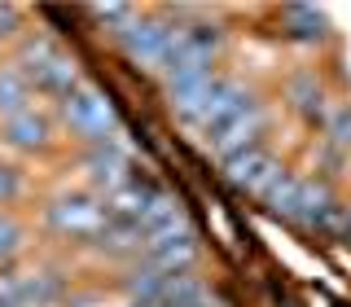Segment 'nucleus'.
Returning <instances> with one entry per match:
<instances>
[{
    "instance_id": "f257e3e1",
    "label": "nucleus",
    "mask_w": 351,
    "mask_h": 307,
    "mask_svg": "<svg viewBox=\"0 0 351 307\" xmlns=\"http://www.w3.org/2000/svg\"><path fill=\"white\" fill-rule=\"evenodd\" d=\"M18 66H22V75H27V84L36 88V93H44V97H71L75 88H80V71H75V58L71 53H62L53 40H27L22 44V58H18Z\"/></svg>"
},
{
    "instance_id": "f03ea898",
    "label": "nucleus",
    "mask_w": 351,
    "mask_h": 307,
    "mask_svg": "<svg viewBox=\"0 0 351 307\" xmlns=\"http://www.w3.org/2000/svg\"><path fill=\"white\" fill-rule=\"evenodd\" d=\"M62 123L75 132V136H84L88 145H110V140L119 136V114L114 106H110L106 93H97L93 84H80L71 97H62Z\"/></svg>"
},
{
    "instance_id": "7ed1b4c3",
    "label": "nucleus",
    "mask_w": 351,
    "mask_h": 307,
    "mask_svg": "<svg viewBox=\"0 0 351 307\" xmlns=\"http://www.w3.org/2000/svg\"><path fill=\"white\" fill-rule=\"evenodd\" d=\"M176 36H180V27H171V22H162V18H141L136 14L119 31V44H123L128 62H136V66H145V71L158 75V66L167 58V49L176 44Z\"/></svg>"
},
{
    "instance_id": "20e7f679",
    "label": "nucleus",
    "mask_w": 351,
    "mask_h": 307,
    "mask_svg": "<svg viewBox=\"0 0 351 307\" xmlns=\"http://www.w3.org/2000/svg\"><path fill=\"white\" fill-rule=\"evenodd\" d=\"M44 219H49L62 237H97L110 215H106V202H97V197H88V193H62V197L49 202Z\"/></svg>"
},
{
    "instance_id": "39448f33",
    "label": "nucleus",
    "mask_w": 351,
    "mask_h": 307,
    "mask_svg": "<svg viewBox=\"0 0 351 307\" xmlns=\"http://www.w3.org/2000/svg\"><path fill=\"white\" fill-rule=\"evenodd\" d=\"M294 224L321 228V233H338V224H343V206H338V197H334V189H329L325 180H303L299 206H294Z\"/></svg>"
},
{
    "instance_id": "423d86ee",
    "label": "nucleus",
    "mask_w": 351,
    "mask_h": 307,
    "mask_svg": "<svg viewBox=\"0 0 351 307\" xmlns=\"http://www.w3.org/2000/svg\"><path fill=\"white\" fill-rule=\"evenodd\" d=\"M162 84H167L171 110L184 119V123H193L197 110L206 106V97H211V88H215V71L211 66H193V71H180V75H171V79H162Z\"/></svg>"
},
{
    "instance_id": "0eeeda50",
    "label": "nucleus",
    "mask_w": 351,
    "mask_h": 307,
    "mask_svg": "<svg viewBox=\"0 0 351 307\" xmlns=\"http://www.w3.org/2000/svg\"><path fill=\"white\" fill-rule=\"evenodd\" d=\"M224 162V175H228V184H237V189H246V193H259L263 184L272 180V171L281 167L277 158H272L263 145H246V149H237V154H228V158H219Z\"/></svg>"
},
{
    "instance_id": "6e6552de",
    "label": "nucleus",
    "mask_w": 351,
    "mask_h": 307,
    "mask_svg": "<svg viewBox=\"0 0 351 307\" xmlns=\"http://www.w3.org/2000/svg\"><path fill=\"white\" fill-rule=\"evenodd\" d=\"M193 259H197V233L189 224L145 241V263H154V268H162V272H189Z\"/></svg>"
},
{
    "instance_id": "1a4fd4ad",
    "label": "nucleus",
    "mask_w": 351,
    "mask_h": 307,
    "mask_svg": "<svg viewBox=\"0 0 351 307\" xmlns=\"http://www.w3.org/2000/svg\"><path fill=\"white\" fill-rule=\"evenodd\" d=\"M53 299H58V277L53 272L0 277V307H49Z\"/></svg>"
},
{
    "instance_id": "9d476101",
    "label": "nucleus",
    "mask_w": 351,
    "mask_h": 307,
    "mask_svg": "<svg viewBox=\"0 0 351 307\" xmlns=\"http://www.w3.org/2000/svg\"><path fill=\"white\" fill-rule=\"evenodd\" d=\"M84 171H88V184L93 189H101L106 197L114 193V189H123V184L132 180L128 175V154L110 140V145H97V149H88V158H84Z\"/></svg>"
},
{
    "instance_id": "9b49d317",
    "label": "nucleus",
    "mask_w": 351,
    "mask_h": 307,
    "mask_svg": "<svg viewBox=\"0 0 351 307\" xmlns=\"http://www.w3.org/2000/svg\"><path fill=\"white\" fill-rule=\"evenodd\" d=\"M49 136H53V123H49V114H40V110H22V114L0 123V140H5L9 149H44Z\"/></svg>"
},
{
    "instance_id": "f8f14e48",
    "label": "nucleus",
    "mask_w": 351,
    "mask_h": 307,
    "mask_svg": "<svg viewBox=\"0 0 351 307\" xmlns=\"http://www.w3.org/2000/svg\"><path fill=\"white\" fill-rule=\"evenodd\" d=\"M299 189H303V180H299V175H290L285 167H277V171H272V180L259 189V202L268 206L272 215L294 219V206H299Z\"/></svg>"
},
{
    "instance_id": "ddd939ff",
    "label": "nucleus",
    "mask_w": 351,
    "mask_h": 307,
    "mask_svg": "<svg viewBox=\"0 0 351 307\" xmlns=\"http://www.w3.org/2000/svg\"><path fill=\"white\" fill-rule=\"evenodd\" d=\"M167 281H171V272L154 268V263H141V268H132L123 277V290L132 294V303H162L167 299Z\"/></svg>"
},
{
    "instance_id": "4468645a",
    "label": "nucleus",
    "mask_w": 351,
    "mask_h": 307,
    "mask_svg": "<svg viewBox=\"0 0 351 307\" xmlns=\"http://www.w3.org/2000/svg\"><path fill=\"white\" fill-rule=\"evenodd\" d=\"M22 110H31V84L22 75L18 62L0 66V119H14Z\"/></svg>"
},
{
    "instance_id": "2eb2a0df",
    "label": "nucleus",
    "mask_w": 351,
    "mask_h": 307,
    "mask_svg": "<svg viewBox=\"0 0 351 307\" xmlns=\"http://www.w3.org/2000/svg\"><path fill=\"white\" fill-rule=\"evenodd\" d=\"M281 22H285V36L290 40H299V44H316V40H325V14L321 9H307V5H290L281 14Z\"/></svg>"
},
{
    "instance_id": "dca6fc26",
    "label": "nucleus",
    "mask_w": 351,
    "mask_h": 307,
    "mask_svg": "<svg viewBox=\"0 0 351 307\" xmlns=\"http://www.w3.org/2000/svg\"><path fill=\"white\" fill-rule=\"evenodd\" d=\"M325 132H329V149L334 154H351V110L347 106H338L334 114H329Z\"/></svg>"
},
{
    "instance_id": "f3484780",
    "label": "nucleus",
    "mask_w": 351,
    "mask_h": 307,
    "mask_svg": "<svg viewBox=\"0 0 351 307\" xmlns=\"http://www.w3.org/2000/svg\"><path fill=\"white\" fill-rule=\"evenodd\" d=\"M18 250H22V224L9 211H0V259L18 255Z\"/></svg>"
},
{
    "instance_id": "a211bd4d",
    "label": "nucleus",
    "mask_w": 351,
    "mask_h": 307,
    "mask_svg": "<svg viewBox=\"0 0 351 307\" xmlns=\"http://www.w3.org/2000/svg\"><path fill=\"white\" fill-rule=\"evenodd\" d=\"M18 193H22V175H18V167L0 162V206H9Z\"/></svg>"
},
{
    "instance_id": "6ab92c4d",
    "label": "nucleus",
    "mask_w": 351,
    "mask_h": 307,
    "mask_svg": "<svg viewBox=\"0 0 351 307\" xmlns=\"http://www.w3.org/2000/svg\"><path fill=\"white\" fill-rule=\"evenodd\" d=\"M18 31V9L14 5H0V40H9Z\"/></svg>"
},
{
    "instance_id": "aec40b11",
    "label": "nucleus",
    "mask_w": 351,
    "mask_h": 307,
    "mask_svg": "<svg viewBox=\"0 0 351 307\" xmlns=\"http://www.w3.org/2000/svg\"><path fill=\"white\" fill-rule=\"evenodd\" d=\"M338 233H347V237H351V202L343 206V224H338Z\"/></svg>"
},
{
    "instance_id": "412c9836",
    "label": "nucleus",
    "mask_w": 351,
    "mask_h": 307,
    "mask_svg": "<svg viewBox=\"0 0 351 307\" xmlns=\"http://www.w3.org/2000/svg\"><path fill=\"white\" fill-rule=\"evenodd\" d=\"M132 307H162V303H132Z\"/></svg>"
}]
</instances>
